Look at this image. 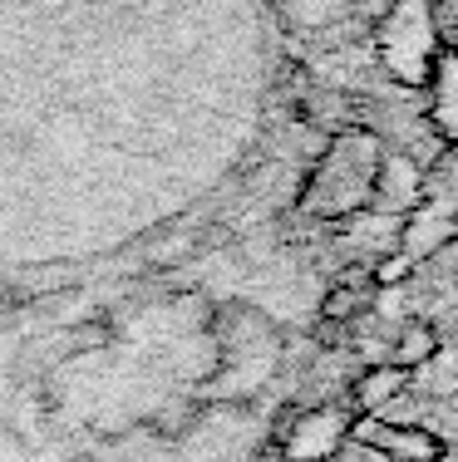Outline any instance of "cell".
Here are the masks:
<instances>
[{"mask_svg":"<svg viewBox=\"0 0 458 462\" xmlns=\"http://www.w3.org/2000/svg\"><path fill=\"white\" fill-rule=\"evenodd\" d=\"M385 162V138L365 124H351L331 134L315 168L305 172L296 207L311 222H345L375 207V178Z\"/></svg>","mask_w":458,"mask_h":462,"instance_id":"6da1fadb","label":"cell"},{"mask_svg":"<svg viewBox=\"0 0 458 462\" xmlns=\"http://www.w3.org/2000/svg\"><path fill=\"white\" fill-rule=\"evenodd\" d=\"M444 30L434 0H389L375 20V54L385 74L405 89H424L444 54Z\"/></svg>","mask_w":458,"mask_h":462,"instance_id":"7a4b0ae2","label":"cell"},{"mask_svg":"<svg viewBox=\"0 0 458 462\" xmlns=\"http://www.w3.org/2000/svg\"><path fill=\"white\" fill-rule=\"evenodd\" d=\"M355 413L351 403H321V409H286L276 433V453L286 462H335L351 443Z\"/></svg>","mask_w":458,"mask_h":462,"instance_id":"3957f363","label":"cell"},{"mask_svg":"<svg viewBox=\"0 0 458 462\" xmlns=\"http://www.w3.org/2000/svg\"><path fill=\"white\" fill-rule=\"evenodd\" d=\"M355 448L375 453L379 462H444V438L424 423H385V418H355Z\"/></svg>","mask_w":458,"mask_h":462,"instance_id":"277c9868","label":"cell"},{"mask_svg":"<svg viewBox=\"0 0 458 462\" xmlns=\"http://www.w3.org/2000/svg\"><path fill=\"white\" fill-rule=\"evenodd\" d=\"M424 89H429V108H424L429 128L444 138V148H458V45H444Z\"/></svg>","mask_w":458,"mask_h":462,"instance_id":"5b68a950","label":"cell"},{"mask_svg":"<svg viewBox=\"0 0 458 462\" xmlns=\"http://www.w3.org/2000/svg\"><path fill=\"white\" fill-rule=\"evenodd\" d=\"M424 197V168L409 158V152H389L385 148V162H379V178H375V207L379 212H395L405 217L419 207Z\"/></svg>","mask_w":458,"mask_h":462,"instance_id":"8992f818","label":"cell"},{"mask_svg":"<svg viewBox=\"0 0 458 462\" xmlns=\"http://www.w3.org/2000/svg\"><path fill=\"white\" fill-rule=\"evenodd\" d=\"M409 379H414V374L399 369V365H369L365 374H355V383H351V393H345V403H351L355 418H379V413L389 409V403L399 399V393L409 389Z\"/></svg>","mask_w":458,"mask_h":462,"instance_id":"52a82bcc","label":"cell"},{"mask_svg":"<svg viewBox=\"0 0 458 462\" xmlns=\"http://www.w3.org/2000/svg\"><path fill=\"white\" fill-rule=\"evenodd\" d=\"M439 329L434 325H424V320H409L405 329H399V339H395V359L389 365H399V369H424V365H434L439 359Z\"/></svg>","mask_w":458,"mask_h":462,"instance_id":"ba28073f","label":"cell"},{"mask_svg":"<svg viewBox=\"0 0 458 462\" xmlns=\"http://www.w3.org/2000/svg\"><path fill=\"white\" fill-rule=\"evenodd\" d=\"M360 310H365V295H360L355 285H331V291L321 295V320L325 325H351Z\"/></svg>","mask_w":458,"mask_h":462,"instance_id":"9c48e42d","label":"cell"},{"mask_svg":"<svg viewBox=\"0 0 458 462\" xmlns=\"http://www.w3.org/2000/svg\"><path fill=\"white\" fill-rule=\"evenodd\" d=\"M409 271H414V261L405 256V251H389V256H379L375 266H369V281L379 285V291H389V285H399V281H409Z\"/></svg>","mask_w":458,"mask_h":462,"instance_id":"30bf717a","label":"cell"}]
</instances>
